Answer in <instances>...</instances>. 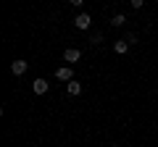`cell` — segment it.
Returning a JSON list of instances; mask_svg holds the SVG:
<instances>
[{
  "mask_svg": "<svg viewBox=\"0 0 158 147\" xmlns=\"http://www.w3.org/2000/svg\"><path fill=\"white\" fill-rule=\"evenodd\" d=\"M56 79H58V81H74V68H71V66L56 68Z\"/></svg>",
  "mask_w": 158,
  "mask_h": 147,
  "instance_id": "6da1fadb",
  "label": "cell"
},
{
  "mask_svg": "<svg viewBox=\"0 0 158 147\" xmlns=\"http://www.w3.org/2000/svg\"><path fill=\"white\" fill-rule=\"evenodd\" d=\"M74 26L82 29V32H85V29H90V26H92V16H90V13H79V16L74 18Z\"/></svg>",
  "mask_w": 158,
  "mask_h": 147,
  "instance_id": "7a4b0ae2",
  "label": "cell"
},
{
  "mask_svg": "<svg viewBox=\"0 0 158 147\" xmlns=\"http://www.w3.org/2000/svg\"><path fill=\"white\" fill-rule=\"evenodd\" d=\"M48 87H50V84H48L45 79H34V81H32V92H34V95H45Z\"/></svg>",
  "mask_w": 158,
  "mask_h": 147,
  "instance_id": "3957f363",
  "label": "cell"
},
{
  "mask_svg": "<svg viewBox=\"0 0 158 147\" xmlns=\"http://www.w3.org/2000/svg\"><path fill=\"white\" fill-rule=\"evenodd\" d=\"M27 68H29V63H27V61H13V63H11V71L16 74V76L27 74Z\"/></svg>",
  "mask_w": 158,
  "mask_h": 147,
  "instance_id": "277c9868",
  "label": "cell"
},
{
  "mask_svg": "<svg viewBox=\"0 0 158 147\" xmlns=\"http://www.w3.org/2000/svg\"><path fill=\"white\" fill-rule=\"evenodd\" d=\"M79 58H82V53H79V50H74V47H69V50L63 53V61H66V63H77Z\"/></svg>",
  "mask_w": 158,
  "mask_h": 147,
  "instance_id": "5b68a950",
  "label": "cell"
},
{
  "mask_svg": "<svg viewBox=\"0 0 158 147\" xmlns=\"http://www.w3.org/2000/svg\"><path fill=\"white\" fill-rule=\"evenodd\" d=\"M66 92H69V95H71V97L82 95V84H79L77 79H74V81H69V84H66Z\"/></svg>",
  "mask_w": 158,
  "mask_h": 147,
  "instance_id": "8992f818",
  "label": "cell"
},
{
  "mask_svg": "<svg viewBox=\"0 0 158 147\" xmlns=\"http://www.w3.org/2000/svg\"><path fill=\"white\" fill-rule=\"evenodd\" d=\"M113 50H116L118 55H124V53L129 50V42H127V40H118V42H113Z\"/></svg>",
  "mask_w": 158,
  "mask_h": 147,
  "instance_id": "52a82bcc",
  "label": "cell"
},
{
  "mask_svg": "<svg viewBox=\"0 0 158 147\" xmlns=\"http://www.w3.org/2000/svg\"><path fill=\"white\" fill-rule=\"evenodd\" d=\"M124 24H127V16H124V13H116V16L111 18V26H124Z\"/></svg>",
  "mask_w": 158,
  "mask_h": 147,
  "instance_id": "ba28073f",
  "label": "cell"
},
{
  "mask_svg": "<svg viewBox=\"0 0 158 147\" xmlns=\"http://www.w3.org/2000/svg\"><path fill=\"white\" fill-rule=\"evenodd\" d=\"M90 42H92V45H100V42H103V34H92Z\"/></svg>",
  "mask_w": 158,
  "mask_h": 147,
  "instance_id": "9c48e42d",
  "label": "cell"
},
{
  "mask_svg": "<svg viewBox=\"0 0 158 147\" xmlns=\"http://www.w3.org/2000/svg\"><path fill=\"white\" fill-rule=\"evenodd\" d=\"M111 147H121V145H111Z\"/></svg>",
  "mask_w": 158,
  "mask_h": 147,
  "instance_id": "30bf717a",
  "label": "cell"
}]
</instances>
